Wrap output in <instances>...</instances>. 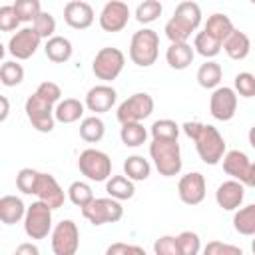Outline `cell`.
Returning <instances> with one entry per match:
<instances>
[{
	"instance_id": "cell-1",
	"label": "cell",
	"mask_w": 255,
	"mask_h": 255,
	"mask_svg": "<svg viewBox=\"0 0 255 255\" xmlns=\"http://www.w3.org/2000/svg\"><path fill=\"white\" fill-rule=\"evenodd\" d=\"M183 133L195 143L197 155L203 163L207 165H217L225 151V139L219 133V129L211 124H201V122H185L181 126Z\"/></svg>"
},
{
	"instance_id": "cell-2",
	"label": "cell",
	"mask_w": 255,
	"mask_h": 255,
	"mask_svg": "<svg viewBox=\"0 0 255 255\" xmlns=\"http://www.w3.org/2000/svg\"><path fill=\"white\" fill-rule=\"evenodd\" d=\"M201 24V8L197 2H179L173 16L165 22V36L171 44H183Z\"/></svg>"
},
{
	"instance_id": "cell-3",
	"label": "cell",
	"mask_w": 255,
	"mask_h": 255,
	"mask_svg": "<svg viewBox=\"0 0 255 255\" xmlns=\"http://www.w3.org/2000/svg\"><path fill=\"white\" fill-rule=\"evenodd\" d=\"M159 56V36L151 28L133 32L129 42V60L139 68H149Z\"/></svg>"
},
{
	"instance_id": "cell-4",
	"label": "cell",
	"mask_w": 255,
	"mask_h": 255,
	"mask_svg": "<svg viewBox=\"0 0 255 255\" xmlns=\"http://www.w3.org/2000/svg\"><path fill=\"white\" fill-rule=\"evenodd\" d=\"M149 157L153 159L155 169L163 177H173L181 171L183 159H181V147L177 141H159L151 139L149 143Z\"/></svg>"
},
{
	"instance_id": "cell-5",
	"label": "cell",
	"mask_w": 255,
	"mask_h": 255,
	"mask_svg": "<svg viewBox=\"0 0 255 255\" xmlns=\"http://www.w3.org/2000/svg\"><path fill=\"white\" fill-rule=\"evenodd\" d=\"M78 169L90 181H108L112 177V159L106 151L88 147L78 157Z\"/></svg>"
},
{
	"instance_id": "cell-6",
	"label": "cell",
	"mask_w": 255,
	"mask_h": 255,
	"mask_svg": "<svg viewBox=\"0 0 255 255\" xmlns=\"http://www.w3.org/2000/svg\"><path fill=\"white\" fill-rule=\"evenodd\" d=\"M126 66V56L120 48H114V46H106L102 50H98V54L94 56V62H92V72L98 80L102 82H114L122 70Z\"/></svg>"
},
{
	"instance_id": "cell-7",
	"label": "cell",
	"mask_w": 255,
	"mask_h": 255,
	"mask_svg": "<svg viewBox=\"0 0 255 255\" xmlns=\"http://www.w3.org/2000/svg\"><path fill=\"white\" fill-rule=\"evenodd\" d=\"M153 98L145 92H137V94H131L128 100H124L120 106H118V112H116V118L120 124H141L145 118L151 116L153 112Z\"/></svg>"
},
{
	"instance_id": "cell-8",
	"label": "cell",
	"mask_w": 255,
	"mask_h": 255,
	"mask_svg": "<svg viewBox=\"0 0 255 255\" xmlns=\"http://www.w3.org/2000/svg\"><path fill=\"white\" fill-rule=\"evenodd\" d=\"M54 110H56V106H52L50 102L40 98L36 92L32 96H28V100L24 104V112H26L28 122L40 133H50L54 129V124H56Z\"/></svg>"
},
{
	"instance_id": "cell-9",
	"label": "cell",
	"mask_w": 255,
	"mask_h": 255,
	"mask_svg": "<svg viewBox=\"0 0 255 255\" xmlns=\"http://www.w3.org/2000/svg\"><path fill=\"white\" fill-rule=\"evenodd\" d=\"M82 215L96 227L106 223H118L124 217V207L118 199L112 197H96L90 205L82 209Z\"/></svg>"
},
{
	"instance_id": "cell-10",
	"label": "cell",
	"mask_w": 255,
	"mask_h": 255,
	"mask_svg": "<svg viewBox=\"0 0 255 255\" xmlns=\"http://www.w3.org/2000/svg\"><path fill=\"white\" fill-rule=\"evenodd\" d=\"M52 209L42 201H34L32 205H28L24 217L26 235L30 239H46L52 233Z\"/></svg>"
},
{
	"instance_id": "cell-11",
	"label": "cell",
	"mask_w": 255,
	"mask_h": 255,
	"mask_svg": "<svg viewBox=\"0 0 255 255\" xmlns=\"http://www.w3.org/2000/svg\"><path fill=\"white\" fill-rule=\"evenodd\" d=\"M80 247V229L72 219H62L52 229L54 255H76Z\"/></svg>"
},
{
	"instance_id": "cell-12",
	"label": "cell",
	"mask_w": 255,
	"mask_h": 255,
	"mask_svg": "<svg viewBox=\"0 0 255 255\" xmlns=\"http://www.w3.org/2000/svg\"><path fill=\"white\" fill-rule=\"evenodd\" d=\"M40 42H42L40 34L32 26H26V28H20L16 34H12V38L8 40V52L16 62L28 60L36 54V50L40 48Z\"/></svg>"
},
{
	"instance_id": "cell-13",
	"label": "cell",
	"mask_w": 255,
	"mask_h": 255,
	"mask_svg": "<svg viewBox=\"0 0 255 255\" xmlns=\"http://www.w3.org/2000/svg\"><path fill=\"white\" fill-rule=\"evenodd\" d=\"M129 22V6L122 0H110L100 12V28L104 32H122Z\"/></svg>"
},
{
	"instance_id": "cell-14",
	"label": "cell",
	"mask_w": 255,
	"mask_h": 255,
	"mask_svg": "<svg viewBox=\"0 0 255 255\" xmlns=\"http://www.w3.org/2000/svg\"><path fill=\"white\" fill-rule=\"evenodd\" d=\"M209 112L219 122L233 120V116L237 112V94H235V90L227 88V86H219L217 90H213V94L209 98Z\"/></svg>"
},
{
	"instance_id": "cell-15",
	"label": "cell",
	"mask_w": 255,
	"mask_h": 255,
	"mask_svg": "<svg viewBox=\"0 0 255 255\" xmlns=\"http://www.w3.org/2000/svg\"><path fill=\"white\" fill-rule=\"evenodd\" d=\"M205 191H207V183L203 173L199 171H189L181 175L177 183V195L185 205H199L205 199Z\"/></svg>"
},
{
	"instance_id": "cell-16",
	"label": "cell",
	"mask_w": 255,
	"mask_h": 255,
	"mask_svg": "<svg viewBox=\"0 0 255 255\" xmlns=\"http://www.w3.org/2000/svg\"><path fill=\"white\" fill-rule=\"evenodd\" d=\"M66 193H68V191H64V189L60 187V183L56 181V177H54L52 173H42V171H40L38 185H36V197H38V201L46 203V205L54 211V209H58V207L64 205Z\"/></svg>"
},
{
	"instance_id": "cell-17",
	"label": "cell",
	"mask_w": 255,
	"mask_h": 255,
	"mask_svg": "<svg viewBox=\"0 0 255 255\" xmlns=\"http://www.w3.org/2000/svg\"><path fill=\"white\" fill-rule=\"evenodd\" d=\"M116 100H118V92L110 84H98V86L88 90L84 106L90 112H94V116H98V114L110 112L116 106Z\"/></svg>"
},
{
	"instance_id": "cell-18",
	"label": "cell",
	"mask_w": 255,
	"mask_h": 255,
	"mask_svg": "<svg viewBox=\"0 0 255 255\" xmlns=\"http://www.w3.org/2000/svg\"><path fill=\"white\" fill-rule=\"evenodd\" d=\"M94 8L84 0H72L64 6V22L74 30H86L94 24Z\"/></svg>"
},
{
	"instance_id": "cell-19",
	"label": "cell",
	"mask_w": 255,
	"mask_h": 255,
	"mask_svg": "<svg viewBox=\"0 0 255 255\" xmlns=\"http://www.w3.org/2000/svg\"><path fill=\"white\" fill-rule=\"evenodd\" d=\"M245 199V185L235 179L223 181L215 191V201L225 211H237Z\"/></svg>"
},
{
	"instance_id": "cell-20",
	"label": "cell",
	"mask_w": 255,
	"mask_h": 255,
	"mask_svg": "<svg viewBox=\"0 0 255 255\" xmlns=\"http://www.w3.org/2000/svg\"><path fill=\"white\" fill-rule=\"evenodd\" d=\"M223 171L227 173V175H231V179H235V181H245V177H247V173H249V167H251V161H249V157H247V153L245 151H241V149H231V151H227L225 155H223Z\"/></svg>"
},
{
	"instance_id": "cell-21",
	"label": "cell",
	"mask_w": 255,
	"mask_h": 255,
	"mask_svg": "<svg viewBox=\"0 0 255 255\" xmlns=\"http://www.w3.org/2000/svg\"><path fill=\"white\" fill-rule=\"evenodd\" d=\"M26 205L18 195L0 197V219L4 225H16L26 217Z\"/></svg>"
},
{
	"instance_id": "cell-22",
	"label": "cell",
	"mask_w": 255,
	"mask_h": 255,
	"mask_svg": "<svg viewBox=\"0 0 255 255\" xmlns=\"http://www.w3.org/2000/svg\"><path fill=\"white\" fill-rule=\"evenodd\" d=\"M193 56H195V50L187 42H183V44H169V48L165 50V62L173 70L189 68L191 62H193Z\"/></svg>"
},
{
	"instance_id": "cell-23",
	"label": "cell",
	"mask_w": 255,
	"mask_h": 255,
	"mask_svg": "<svg viewBox=\"0 0 255 255\" xmlns=\"http://www.w3.org/2000/svg\"><path fill=\"white\" fill-rule=\"evenodd\" d=\"M44 54L50 62L54 64H64L72 58L74 54V48H72V42L64 36H54L50 40H46V46H44Z\"/></svg>"
},
{
	"instance_id": "cell-24",
	"label": "cell",
	"mask_w": 255,
	"mask_h": 255,
	"mask_svg": "<svg viewBox=\"0 0 255 255\" xmlns=\"http://www.w3.org/2000/svg\"><path fill=\"white\" fill-rule=\"evenodd\" d=\"M203 30H205L209 36H213L217 42L223 44V42L233 34L235 26H233V22H231L229 16H225V14H221V12H215V14H211V16L207 18Z\"/></svg>"
},
{
	"instance_id": "cell-25",
	"label": "cell",
	"mask_w": 255,
	"mask_h": 255,
	"mask_svg": "<svg viewBox=\"0 0 255 255\" xmlns=\"http://www.w3.org/2000/svg\"><path fill=\"white\" fill-rule=\"evenodd\" d=\"M223 50L231 60H245L251 52V40L245 32L235 28L233 34L223 42Z\"/></svg>"
},
{
	"instance_id": "cell-26",
	"label": "cell",
	"mask_w": 255,
	"mask_h": 255,
	"mask_svg": "<svg viewBox=\"0 0 255 255\" xmlns=\"http://www.w3.org/2000/svg\"><path fill=\"white\" fill-rule=\"evenodd\" d=\"M84 110H86V106L80 100H76V98H64L56 106L54 116H56V122H60V124H74V122H78L84 116Z\"/></svg>"
},
{
	"instance_id": "cell-27",
	"label": "cell",
	"mask_w": 255,
	"mask_h": 255,
	"mask_svg": "<svg viewBox=\"0 0 255 255\" xmlns=\"http://www.w3.org/2000/svg\"><path fill=\"white\" fill-rule=\"evenodd\" d=\"M106 191H108V197L118 199V201H126V199H131L133 197L135 185L126 175H112L106 181Z\"/></svg>"
},
{
	"instance_id": "cell-28",
	"label": "cell",
	"mask_w": 255,
	"mask_h": 255,
	"mask_svg": "<svg viewBox=\"0 0 255 255\" xmlns=\"http://www.w3.org/2000/svg\"><path fill=\"white\" fill-rule=\"evenodd\" d=\"M197 84L205 90H217L219 84H221V78H223V70L217 62L213 60H205V64L199 66L197 70Z\"/></svg>"
},
{
	"instance_id": "cell-29",
	"label": "cell",
	"mask_w": 255,
	"mask_h": 255,
	"mask_svg": "<svg viewBox=\"0 0 255 255\" xmlns=\"http://www.w3.org/2000/svg\"><path fill=\"white\" fill-rule=\"evenodd\" d=\"M233 227L239 235L255 237V203L239 207L233 213Z\"/></svg>"
},
{
	"instance_id": "cell-30",
	"label": "cell",
	"mask_w": 255,
	"mask_h": 255,
	"mask_svg": "<svg viewBox=\"0 0 255 255\" xmlns=\"http://www.w3.org/2000/svg\"><path fill=\"white\" fill-rule=\"evenodd\" d=\"M124 173L131 181H143L151 173V165L143 155H129L124 161Z\"/></svg>"
},
{
	"instance_id": "cell-31",
	"label": "cell",
	"mask_w": 255,
	"mask_h": 255,
	"mask_svg": "<svg viewBox=\"0 0 255 255\" xmlns=\"http://www.w3.org/2000/svg\"><path fill=\"white\" fill-rule=\"evenodd\" d=\"M106 133V124L102 122V118L98 116H90L84 118L80 124V137L88 143H98Z\"/></svg>"
},
{
	"instance_id": "cell-32",
	"label": "cell",
	"mask_w": 255,
	"mask_h": 255,
	"mask_svg": "<svg viewBox=\"0 0 255 255\" xmlns=\"http://www.w3.org/2000/svg\"><path fill=\"white\" fill-rule=\"evenodd\" d=\"M221 48H223V44H221V42H217L213 36H209L205 30H201V32H197V34H195L193 50H195L199 56H203L205 60L215 58V56L221 52Z\"/></svg>"
},
{
	"instance_id": "cell-33",
	"label": "cell",
	"mask_w": 255,
	"mask_h": 255,
	"mask_svg": "<svg viewBox=\"0 0 255 255\" xmlns=\"http://www.w3.org/2000/svg\"><path fill=\"white\" fill-rule=\"evenodd\" d=\"M120 139L126 147H139L147 139V129L141 124H122Z\"/></svg>"
},
{
	"instance_id": "cell-34",
	"label": "cell",
	"mask_w": 255,
	"mask_h": 255,
	"mask_svg": "<svg viewBox=\"0 0 255 255\" xmlns=\"http://www.w3.org/2000/svg\"><path fill=\"white\" fill-rule=\"evenodd\" d=\"M179 131H181V126H177L173 120H155L149 128L151 137L159 141H177Z\"/></svg>"
},
{
	"instance_id": "cell-35",
	"label": "cell",
	"mask_w": 255,
	"mask_h": 255,
	"mask_svg": "<svg viewBox=\"0 0 255 255\" xmlns=\"http://www.w3.org/2000/svg\"><path fill=\"white\" fill-rule=\"evenodd\" d=\"M68 199H70L76 207L84 209V207L90 205L96 197H94L92 187H90L86 181H74V183H70V187H68Z\"/></svg>"
},
{
	"instance_id": "cell-36",
	"label": "cell",
	"mask_w": 255,
	"mask_h": 255,
	"mask_svg": "<svg viewBox=\"0 0 255 255\" xmlns=\"http://www.w3.org/2000/svg\"><path fill=\"white\" fill-rule=\"evenodd\" d=\"M22 80H24V68L16 60H8L0 66V82L6 88L18 86V84H22Z\"/></svg>"
},
{
	"instance_id": "cell-37",
	"label": "cell",
	"mask_w": 255,
	"mask_h": 255,
	"mask_svg": "<svg viewBox=\"0 0 255 255\" xmlns=\"http://www.w3.org/2000/svg\"><path fill=\"white\" fill-rule=\"evenodd\" d=\"M161 10H163L161 2H157V0H143L135 8V20L139 24H151V22H155L161 16Z\"/></svg>"
},
{
	"instance_id": "cell-38",
	"label": "cell",
	"mask_w": 255,
	"mask_h": 255,
	"mask_svg": "<svg viewBox=\"0 0 255 255\" xmlns=\"http://www.w3.org/2000/svg\"><path fill=\"white\" fill-rule=\"evenodd\" d=\"M38 177L40 171L32 169V167H24L16 173V187L18 191L26 193V195H36V185H38Z\"/></svg>"
},
{
	"instance_id": "cell-39",
	"label": "cell",
	"mask_w": 255,
	"mask_h": 255,
	"mask_svg": "<svg viewBox=\"0 0 255 255\" xmlns=\"http://www.w3.org/2000/svg\"><path fill=\"white\" fill-rule=\"evenodd\" d=\"M12 6L18 14L20 22H32L34 24V20L42 14V6L38 0H16Z\"/></svg>"
},
{
	"instance_id": "cell-40",
	"label": "cell",
	"mask_w": 255,
	"mask_h": 255,
	"mask_svg": "<svg viewBox=\"0 0 255 255\" xmlns=\"http://www.w3.org/2000/svg\"><path fill=\"white\" fill-rule=\"evenodd\" d=\"M233 90L241 98H255V76L251 72H239L233 80Z\"/></svg>"
},
{
	"instance_id": "cell-41",
	"label": "cell",
	"mask_w": 255,
	"mask_h": 255,
	"mask_svg": "<svg viewBox=\"0 0 255 255\" xmlns=\"http://www.w3.org/2000/svg\"><path fill=\"white\" fill-rule=\"evenodd\" d=\"M177 243L181 255H199L201 251V239L195 231H181L177 235Z\"/></svg>"
},
{
	"instance_id": "cell-42",
	"label": "cell",
	"mask_w": 255,
	"mask_h": 255,
	"mask_svg": "<svg viewBox=\"0 0 255 255\" xmlns=\"http://www.w3.org/2000/svg\"><path fill=\"white\" fill-rule=\"evenodd\" d=\"M32 28L40 34V38H42V40H44V38H46V40H50V38H54V36H56V34H54V32H56V18H54L50 12H44V10H42V14L34 20Z\"/></svg>"
},
{
	"instance_id": "cell-43",
	"label": "cell",
	"mask_w": 255,
	"mask_h": 255,
	"mask_svg": "<svg viewBox=\"0 0 255 255\" xmlns=\"http://www.w3.org/2000/svg\"><path fill=\"white\" fill-rule=\"evenodd\" d=\"M153 255H181L177 235H161L153 241Z\"/></svg>"
},
{
	"instance_id": "cell-44",
	"label": "cell",
	"mask_w": 255,
	"mask_h": 255,
	"mask_svg": "<svg viewBox=\"0 0 255 255\" xmlns=\"http://www.w3.org/2000/svg\"><path fill=\"white\" fill-rule=\"evenodd\" d=\"M203 255H243V249L231 243H223V241H209L203 249Z\"/></svg>"
},
{
	"instance_id": "cell-45",
	"label": "cell",
	"mask_w": 255,
	"mask_h": 255,
	"mask_svg": "<svg viewBox=\"0 0 255 255\" xmlns=\"http://www.w3.org/2000/svg\"><path fill=\"white\" fill-rule=\"evenodd\" d=\"M36 94H38L40 98H44L46 102H50L52 106H58V104L62 102V90H60V86L54 84V82H50V80L42 82V84L36 88Z\"/></svg>"
},
{
	"instance_id": "cell-46",
	"label": "cell",
	"mask_w": 255,
	"mask_h": 255,
	"mask_svg": "<svg viewBox=\"0 0 255 255\" xmlns=\"http://www.w3.org/2000/svg\"><path fill=\"white\" fill-rule=\"evenodd\" d=\"M20 18L14 10V6H2L0 8V30L2 32H12L20 26Z\"/></svg>"
},
{
	"instance_id": "cell-47",
	"label": "cell",
	"mask_w": 255,
	"mask_h": 255,
	"mask_svg": "<svg viewBox=\"0 0 255 255\" xmlns=\"http://www.w3.org/2000/svg\"><path fill=\"white\" fill-rule=\"evenodd\" d=\"M129 251H131V245H128L124 241H116V243L108 245L106 255H129Z\"/></svg>"
},
{
	"instance_id": "cell-48",
	"label": "cell",
	"mask_w": 255,
	"mask_h": 255,
	"mask_svg": "<svg viewBox=\"0 0 255 255\" xmlns=\"http://www.w3.org/2000/svg\"><path fill=\"white\" fill-rule=\"evenodd\" d=\"M14 255H40V249H38V245L26 241V243H20L14 249Z\"/></svg>"
},
{
	"instance_id": "cell-49",
	"label": "cell",
	"mask_w": 255,
	"mask_h": 255,
	"mask_svg": "<svg viewBox=\"0 0 255 255\" xmlns=\"http://www.w3.org/2000/svg\"><path fill=\"white\" fill-rule=\"evenodd\" d=\"M0 102H2V114H0V122H6L8 114H10V104H8V98L6 96H0Z\"/></svg>"
},
{
	"instance_id": "cell-50",
	"label": "cell",
	"mask_w": 255,
	"mask_h": 255,
	"mask_svg": "<svg viewBox=\"0 0 255 255\" xmlns=\"http://www.w3.org/2000/svg\"><path fill=\"white\" fill-rule=\"evenodd\" d=\"M243 185H247V187H255V163H251L249 173H247V177H245Z\"/></svg>"
},
{
	"instance_id": "cell-51",
	"label": "cell",
	"mask_w": 255,
	"mask_h": 255,
	"mask_svg": "<svg viewBox=\"0 0 255 255\" xmlns=\"http://www.w3.org/2000/svg\"><path fill=\"white\" fill-rule=\"evenodd\" d=\"M129 255H147L139 245H131V251H129Z\"/></svg>"
},
{
	"instance_id": "cell-52",
	"label": "cell",
	"mask_w": 255,
	"mask_h": 255,
	"mask_svg": "<svg viewBox=\"0 0 255 255\" xmlns=\"http://www.w3.org/2000/svg\"><path fill=\"white\" fill-rule=\"evenodd\" d=\"M247 137H249V143H251V147L255 149V126L249 129V133H247Z\"/></svg>"
},
{
	"instance_id": "cell-53",
	"label": "cell",
	"mask_w": 255,
	"mask_h": 255,
	"mask_svg": "<svg viewBox=\"0 0 255 255\" xmlns=\"http://www.w3.org/2000/svg\"><path fill=\"white\" fill-rule=\"evenodd\" d=\"M251 251H253V255H255V237L251 239Z\"/></svg>"
}]
</instances>
